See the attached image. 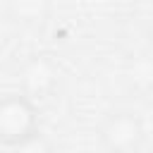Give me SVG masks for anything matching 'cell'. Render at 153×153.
Instances as JSON below:
<instances>
[{
  "mask_svg": "<svg viewBox=\"0 0 153 153\" xmlns=\"http://www.w3.org/2000/svg\"><path fill=\"white\" fill-rule=\"evenodd\" d=\"M100 141L110 153H134L143 141V124L129 110H115L100 122Z\"/></svg>",
  "mask_w": 153,
  "mask_h": 153,
  "instance_id": "cell-2",
  "label": "cell"
},
{
  "mask_svg": "<svg viewBox=\"0 0 153 153\" xmlns=\"http://www.w3.org/2000/svg\"><path fill=\"white\" fill-rule=\"evenodd\" d=\"M10 10L22 22H43L48 14V0H10Z\"/></svg>",
  "mask_w": 153,
  "mask_h": 153,
  "instance_id": "cell-4",
  "label": "cell"
},
{
  "mask_svg": "<svg viewBox=\"0 0 153 153\" xmlns=\"http://www.w3.org/2000/svg\"><path fill=\"white\" fill-rule=\"evenodd\" d=\"M53 84H55V69L50 67L48 60L36 57V60H31V62L24 67V86H26L24 96L31 98L33 93H45ZM31 100H33V98H31Z\"/></svg>",
  "mask_w": 153,
  "mask_h": 153,
  "instance_id": "cell-3",
  "label": "cell"
},
{
  "mask_svg": "<svg viewBox=\"0 0 153 153\" xmlns=\"http://www.w3.org/2000/svg\"><path fill=\"white\" fill-rule=\"evenodd\" d=\"M38 134V108L24 93L0 96V143L24 146Z\"/></svg>",
  "mask_w": 153,
  "mask_h": 153,
  "instance_id": "cell-1",
  "label": "cell"
}]
</instances>
